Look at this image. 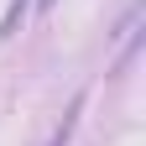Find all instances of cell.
Segmentation results:
<instances>
[{
	"label": "cell",
	"instance_id": "cell-1",
	"mask_svg": "<svg viewBox=\"0 0 146 146\" xmlns=\"http://www.w3.org/2000/svg\"><path fill=\"white\" fill-rule=\"evenodd\" d=\"M78 110H84V99H73V104H68V115H63V125L52 131V141H47V146H68V136H73V125H78Z\"/></svg>",
	"mask_w": 146,
	"mask_h": 146
},
{
	"label": "cell",
	"instance_id": "cell-2",
	"mask_svg": "<svg viewBox=\"0 0 146 146\" xmlns=\"http://www.w3.org/2000/svg\"><path fill=\"white\" fill-rule=\"evenodd\" d=\"M21 16H26V0H21V5H11V16H5V21H0V42H5V36L16 31V21H21Z\"/></svg>",
	"mask_w": 146,
	"mask_h": 146
},
{
	"label": "cell",
	"instance_id": "cell-3",
	"mask_svg": "<svg viewBox=\"0 0 146 146\" xmlns=\"http://www.w3.org/2000/svg\"><path fill=\"white\" fill-rule=\"evenodd\" d=\"M42 5H52V0H42Z\"/></svg>",
	"mask_w": 146,
	"mask_h": 146
}]
</instances>
